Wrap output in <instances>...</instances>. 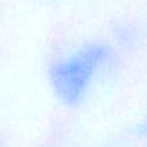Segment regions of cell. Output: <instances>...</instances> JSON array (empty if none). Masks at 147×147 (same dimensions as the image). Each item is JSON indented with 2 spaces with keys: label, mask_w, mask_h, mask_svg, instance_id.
<instances>
[{
  "label": "cell",
  "mask_w": 147,
  "mask_h": 147,
  "mask_svg": "<svg viewBox=\"0 0 147 147\" xmlns=\"http://www.w3.org/2000/svg\"><path fill=\"white\" fill-rule=\"evenodd\" d=\"M118 48L113 40L90 39L55 55L46 68L53 97L66 108L81 107L114 68Z\"/></svg>",
  "instance_id": "1"
}]
</instances>
